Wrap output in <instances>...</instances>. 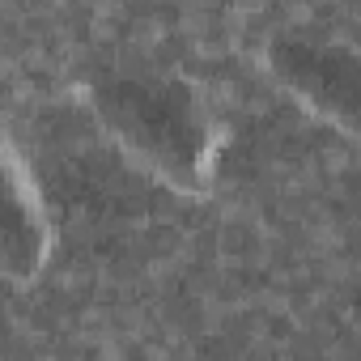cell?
I'll return each instance as SVG.
<instances>
[{
    "label": "cell",
    "instance_id": "1",
    "mask_svg": "<svg viewBox=\"0 0 361 361\" xmlns=\"http://www.w3.org/2000/svg\"><path fill=\"white\" fill-rule=\"evenodd\" d=\"M85 94L98 128L149 178L174 192H200L209 183L213 123L183 81L153 73H106Z\"/></svg>",
    "mask_w": 361,
    "mask_h": 361
},
{
    "label": "cell",
    "instance_id": "2",
    "mask_svg": "<svg viewBox=\"0 0 361 361\" xmlns=\"http://www.w3.org/2000/svg\"><path fill=\"white\" fill-rule=\"evenodd\" d=\"M264 64L306 115L336 132H361V60L348 47L281 35L268 43Z\"/></svg>",
    "mask_w": 361,
    "mask_h": 361
},
{
    "label": "cell",
    "instance_id": "3",
    "mask_svg": "<svg viewBox=\"0 0 361 361\" xmlns=\"http://www.w3.org/2000/svg\"><path fill=\"white\" fill-rule=\"evenodd\" d=\"M0 251H5V272L9 281H30L43 264V221L35 200L22 196L18 178L9 174L5 192V226H0Z\"/></svg>",
    "mask_w": 361,
    "mask_h": 361
}]
</instances>
